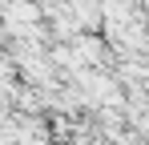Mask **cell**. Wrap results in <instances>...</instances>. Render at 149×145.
I'll list each match as a JSON object with an SVG mask.
<instances>
[]
</instances>
